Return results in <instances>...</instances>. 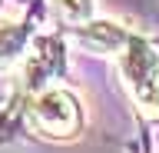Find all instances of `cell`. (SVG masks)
I'll return each instance as SVG.
<instances>
[{"label": "cell", "instance_id": "2", "mask_svg": "<svg viewBox=\"0 0 159 153\" xmlns=\"http://www.w3.org/2000/svg\"><path fill=\"white\" fill-rule=\"evenodd\" d=\"M30 127L43 136H53V140H70L76 136L80 127H83V113H80V103L70 90H43L37 93L27 107Z\"/></svg>", "mask_w": 159, "mask_h": 153}, {"label": "cell", "instance_id": "4", "mask_svg": "<svg viewBox=\"0 0 159 153\" xmlns=\"http://www.w3.org/2000/svg\"><path fill=\"white\" fill-rule=\"evenodd\" d=\"M30 47V27L20 20H0V70L23 60Z\"/></svg>", "mask_w": 159, "mask_h": 153}, {"label": "cell", "instance_id": "3", "mask_svg": "<svg viewBox=\"0 0 159 153\" xmlns=\"http://www.w3.org/2000/svg\"><path fill=\"white\" fill-rule=\"evenodd\" d=\"M73 40L89 53L109 57V53H119L126 47L129 30L119 27V23H113V20H86V23H76L73 27Z\"/></svg>", "mask_w": 159, "mask_h": 153}, {"label": "cell", "instance_id": "5", "mask_svg": "<svg viewBox=\"0 0 159 153\" xmlns=\"http://www.w3.org/2000/svg\"><path fill=\"white\" fill-rule=\"evenodd\" d=\"M50 7L63 23L76 27V23L93 20V0H50Z\"/></svg>", "mask_w": 159, "mask_h": 153}, {"label": "cell", "instance_id": "1", "mask_svg": "<svg viewBox=\"0 0 159 153\" xmlns=\"http://www.w3.org/2000/svg\"><path fill=\"white\" fill-rule=\"evenodd\" d=\"M119 57V77L126 83L133 103L146 120H159V50L143 37L129 33Z\"/></svg>", "mask_w": 159, "mask_h": 153}]
</instances>
